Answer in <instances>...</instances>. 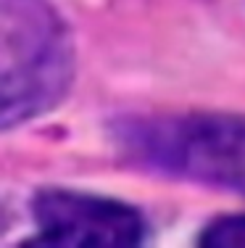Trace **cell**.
I'll list each match as a JSON object with an SVG mask.
<instances>
[{
  "mask_svg": "<svg viewBox=\"0 0 245 248\" xmlns=\"http://www.w3.org/2000/svg\"><path fill=\"white\" fill-rule=\"evenodd\" d=\"M74 40L48 0H0L3 129L53 111L74 82Z\"/></svg>",
  "mask_w": 245,
  "mask_h": 248,
  "instance_id": "1",
  "label": "cell"
},
{
  "mask_svg": "<svg viewBox=\"0 0 245 248\" xmlns=\"http://www.w3.org/2000/svg\"><path fill=\"white\" fill-rule=\"evenodd\" d=\"M119 143L150 169L245 193V116L172 114L132 119L121 127Z\"/></svg>",
  "mask_w": 245,
  "mask_h": 248,
  "instance_id": "2",
  "label": "cell"
},
{
  "mask_svg": "<svg viewBox=\"0 0 245 248\" xmlns=\"http://www.w3.org/2000/svg\"><path fill=\"white\" fill-rule=\"evenodd\" d=\"M29 246H140L148 227L137 209L77 190H43L32 201Z\"/></svg>",
  "mask_w": 245,
  "mask_h": 248,
  "instance_id": "3",
  "label": "cell"
},
{
  "mask_svg": "<svg viewBox=\"0 0 245 248\" xmlns=\"http://www.w3.org/2000/svg\"><path fill=\"white\" fill-rule=\"evenodd\" d=\"M201 246H245V214H227L216 217L214 222H208L203 227V232L198 235Z\"/></svg>",
  "mask_w": 245,
  "mask_h": 248,
  "instance_id": "4",
  "label": "cell"
}]
</instances>
